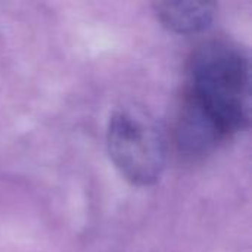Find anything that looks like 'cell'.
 <instances>
[{
	"mask_svg": "<svg viewBox=\"0 0 252 252\" xmlns=\"http://www.w3.org/2000/svg\"><path fill=\"white\" fill-rule=\"evenodd\" d=\"M108 154L118 171L137 186L154 185L165 167V145L157 128L128 112H117L106 133Z\"/></svg>",
	"mask_w": 252,
	"mask_h": 252,
	"instance_id": "cell-2",
	"label": "cell"
},
{
	"mask_svg": "<svg viewBox=\"0 0 252 252\" xmlns=\"http://www.w3.org/2000/svg\"><path fill=\"white\" fill-rule=\"evenodd\" d=\"M154 10L159 22L174 32L190 34L208 28L216 15L210 1H158Z\"/></svg>",
	"mask_w": 252,
	"mask_h": 252,
	"instance_id": "cell-3",
	"label": "cell"
},
{
	"mask_svg": "<svg viewBox=\"0 0 252 252\" xmlns=\"http://www.w3.org/2000/svg\"><path fill=\"white\" fill-rule=\"evenodd\" d=\"M227 139L250 124L251 66L248 55L227 40H210L189 63L185 99Z\"/></svg>",
	"mask_w": 252,
	"mask_h": 252,
	"instance_id": "cell-1",
	"label": "cell"
}]
</instances>
